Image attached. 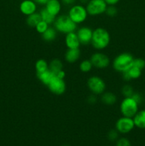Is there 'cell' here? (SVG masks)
<instances>
[{
    "label": "cell",
    "instance_id": "1",
    "mask_svg": "<svg viewBox=\"0 0 145 146\" xmlns=\"http://www.w3.org/2000/svg\"><path fill=\"white\" fill-rule=\"evenodd\" d=\"M110 42V35L105 29L99 27L92 32L91 44L97 50H102L108 46Z\"/></svg>",
    "mask_w": 145,
    "mask_h": 146
},
{
    "label": "cell",
    "instance_id": "2",
    "mask_svg": "<svg viewBox=\"0 0 145 146\" xmlns=\"http://www.w3.org/2000/svg\"><path fill=\"white\" fill-rule=\"evenodd\" d=\"M53 25L57 31L64 34L75 31L77 29V24L71 20L69 16L65 14L56 17Z\"/></svg>",
    "mask_w": 145,
    "mask_h": 146
},
{
    "label": "cell",
    "instance_id": "3",
    "mask_svg": "<svg viewBox=\"0 0 145 146\" xmlns=\"http://www.w3.org/2000/svg\"><path fill=\"white\" fill-rule=\"evenodd\" d=\"M134 58L129 53H122L113 61V68L118 72L123 73L132 66Z\"/></svg>",
    "mask_w": 145,
    "mask_h": 146
},
{
    "label": "cell",
    "instance_id": "4",
    "mask_svg": "<svg viewBox=\"0 0 145 146\" xmlns=\"http://www.w3.org/2000/svg\"><path fill=\"white\" fill-rule=\"evenodd\" d=\"M139 104L132 98L126 97L120 104V112L123 116L134 118L138 112Z\"/></svg>",
    "mask_w": 145,
    "mask_h": 146
},
{
    "label": "cell",
    "instance_id": "5",
    "mask_svg": "<svg viewBox=\"0 0 145 146\" xmlns=\"http://www.w3.org/2000/svg\"><path fill=\"white\" fill-rule=\"evenodd\" d=\"M68 15L71 20L78 25L86 20L88 14L86 8L84 7V6L82 4H76L70 9Z\"/></svg>",
    "mask_w": 145,
    "mask_h": 146
},
{
    "label": "cell",
    "instance_id": "6",
    "mask_svg": "<svg viewBox=\"0 0 145 146\" xmlns=\"http://www.w3.org/2000/svg\"><path fill=\"white\" fill-rule=\"evenodd\" d=\"M87 86L90 91L95 95H100L105 92L106 84L102 78L97 76L90 77L87 82Z\"/></svg>",
    "mask_w": 145,
    "mask_h": 146
},
{
    "label": "cell",
    "instance_id": "7",
    "mask_svg": "<svg viewBox=\"0 0 145 146\" xmlns=\"http://www.w3.org/2000/svg\"><path fill=\"white\" fill-rule=\"evenodd\" d=\"M107 7L105 0H90L85 8L89 15L98 16L105 13Z\"/></svg>",
    "mask_w": 145,
    "mask_h": 146
},
{
    "label": "cell",
    "instance_id": "8",
    "mask_svg": "<svg viewBox=\"0 0 145 146\" xmlns=\"http://www.w3.org/2000/svg\"><path fill=\"white\" fill-rule=\"evenodd\" d=\"M90 61L92 66L98 69L106 68L109 65V58L106 54L101 52L94 53L90 57Z\"/></svg>",
    "mask_w": 145,
    "mask_h": 146
},
{
    "label": "cell",
    "instance_id": "9",
    "mask_svg": "<svg viewBox=\"0 0 145 146\" xmlns=\"http://www.w3.org/2000/svg\"><path fill=\"white\" fill-rule=\"evenodd\" d=\"M135 125L134 123L133 118L122 116L117 121L115 124L116 130L121 133H129L134 128Z\"/></svg>",
    "mask_w": 145,
    "mask_h": 146
},
{
    "label": "cell",
    "instance_id": "10",
    "mask_svg": "<svg viewBox=\"0 0 145 146\" xmlns=\"http://www.w3.org/2000/svg\"><path fill=\"white\" fill-rule=\"evenodd\" d=\"M48 88L53 94L55 95H62L65 92L66 84L64 79L54 76L48 85Z\"/></svg>",
    "mask_w": 145,
    "mask_h": 146
},
{
    "label": "cell",
    "instance_id": "11",
    "mask_svg": "<svg viewBox=\"0 0 145 146\" xmlns=\"http://www.w3.org/2000/svg\"><path fill=\"white\" fill-rule=\"evenodd\" d=\"M92 31L90 27H82L78 29L76 34L78 35V39H79L80 44L82 45H88L90 43H91L92 36Z\"/></svg>",
    "mask_w": 145,
    "mask_h": 146
},
{
    "label": "cell",
    "instance_id": "12",
    "mask_svg": "<svg viewBox=\"0 0 145 146\" xmlns=\"http://www.w3.org/2000/svg\"><path fill=\"white\" fill-rule=\"evenodd\" d=\"M36 4L34 0H24L20 4V11L24 15L28 16L32 14L36 11Z\"/></svg>",
    "mask_w": 145,
    "mask_h": 146
},
{
    "label": "cell",
    "instance_id": "13",
    "mask_svg": "<svg viewBox=\"0 0 145 146\" xmlns=\"http://www.w3.org/2000/svg\"><path fill=\"white\" fill-rule=\"evenodd\" d=\"M65 43L68 48H77L80 46L78 35L75 31L65 34Z\"/></svg>",
    "mask_w": 145,
    "mask_h": 146
},
{
    "label": "cell",
    "instance_id": "14",
    "mask_svg": "<svg viewBox=\"0 0 145 146\" xmlns=\"http://www.w3.org/2000/svg\"><path fill=\"white\" fill-rule=\"evenodd\" d=\"M122 74L124 80L129 81L131 80L139 78L142 75V70L132 66L131 68H129L127 71H124Z\"/></svg>",
    "mask_w": 145,
    "mask_h": 146
},
{
    "label": "cell",
    "instance_id": "15",
    "mask_svg": "<svg viewBox=\"0 0 145 146\" xmlns=\"http://www.w3.org/2000/svg\"><path fill=\"white\" fill-rule=\"evenodd\" d=\"M80 57V50L79 48H68L65 54V60L69 64H74Z\"/></svg>",
    "mask_w": 145,
    "mask_h": 146
},
{
    "label": "cell",
    "instance_id": "16",
    "mask_svg": "<svg viewBox=\"0 0 145 146\" xmlns=\"http://www.w3.org/2000/svg\"><path fill=\"white\" fill-rule=\"evenodd\" d=\"M45 8L51 14L56 17L61 9V4L59 0H49L45 4Z\"/></svg>",
    "mask_w": 145,
    "mask_h": 146
},
{
    "label": "cell",
    "instance_id": "17",
    "mask_svg": "<svg viewBox=\"0 0 145 146\" xmlns=\"http://www.w3.org/2000/svg\"><path fill=\"white\" fill-rule=\"evenodd\" d=\"M36 76L37 78H38V79L43 84H44L45 86H48V85L49 84V83L51 82V80L53 79V78L55 76V75H54L53 73L48 68V70L44 71V72L37 73Z\"/></svg>",
    "mask_w": 145,
    "mask_h": 146
},
{
    "label": "cell",
    "instance_id": "18",
    "mask_svg": "<svg viewBox=\"0 0 145 146\" xmlns=\"http://www.w3.org/2000/svg\"><path fill=\"white\" fill-rule=\"evenodd\" d=\"M57 32L58 31L55 30V28L48 27V28L43 34H41V36L45 41L51 42L56 38Z\"/></svg>",
    "mask_w": 145,
    "mask_h": 146
},
{
    "label": "cell",
    "instance_id": "19",
    "mask_svg": "<svg viewBox=\"0 0 145 146\" xmlns=\"http://www.w3.org/2000/svg\"><path fill=\"white\" fill-rule=\"evenodd\" d=\"M135 126L139 128H145V110L138 111L133 118Z\"/></svg>",
    "mask_w": 145,
    "mask_h": 146
},
{
    "label": "cell",
    "instance_id": "20",
    "mask_svg": "<svg viewBox=\"0 0 145 146\" xmlns=\"http://www.w3.org/2000/svg\"><path fill=\"white\" fill-rule=\"evenodd\" d=\"M39 14L40 15H41V20L45 21V22H46L48 25L51 24H53L54 21H55V18H56L55 16L53 15V14H51L49 11H48V10H47L45 7L43 8L40 11Z\"/></svg>",
    "mask_w": 145,
    "mask_h": 146
},
{
    "label": "cell",
    "instance_id": "21",
    "mask_svg": "<svg viewBox=\"0 0 145 146\" xmlns=\"http://www.w3.org/2000/svg\"><path fill=\"white\" fill-rule=\"evenodd\" d=\"M101 101L106 105H113L117 102V96L113 93H103L101 96Z\"/></svg>",
    "mask_w": 145,
    "mask_h": 146
},
{
    "label": "cell",
    "instance_id": "22",
    "mask_svg": "<svg viewBox=\"0 0 145 146\" xmlns=\"http://www.w3.org/2000/svg\"><path fill=\"white\" fill-rule=\"evenodd\" d=\"M48 68L53 73L54 75H55L58 72L63 70V65L61 60L55 58L52 60L48 64Z\"/></svg>",
    "mask_w": 145,
    "mask_h": 146
},
{
    "label": "cell",
    "instance_id": "23",
    "mask_svg": "<svg viewBox=\"0 0 145 146\" xmlns=\"http://www.w3.org/2000/svg\"><path fill=\"white\" fill-rule=\"evenodd\" d=\"M41 21V17L39 13H34L32 14L27 16L26 24L28 27L35 28L36 26Z\"/></svg>",
    "mask_w": 145,
    "mask_h": 146
},
{
    "label": "cell",
    "instance_id": "24",
    "mask_svg": "<svg viewBox=\"0 0 145 146\" xmlns=\"http://www.w3.org/2000/svg\"><path fill=\"white\" fill-rule=\"evenodd\" d=\"M36 71L37 73H41L48 69V64L44 59H38L35 64Z\"/></svg>",
    "mask_w": 145,
    "mask_h": 146
},
{
    "label": "cell",
    "instance_id": "25",
    "mask_svg": "<svg viewBox=\"0 0 145 146\" xmlns=\"http://www.w3.org/2000/svg\"><path fill=\"white\" fill-rule=\"evenodd\" d=\"M92 64L90 59H85L80 64V70L83 73H88L92 68Z\"/></svg>",
    "mask_w": 145,
    "mask_h": 146
},
{
    "label": "cell",
    "instance_id": "26",
    "mask_svg": "<svg viewBox=\"0 0 145 146\" xmlns=\"http://www.w3.org/2000/svg\"><path fill=\"white\" fill-rule=\"evenodd\" d=\"M134 93V90L131 86L125 85L122 87V94L125 96V98H126V97H132Z\"/></svg>",
    "mask_w": 145,
    "mask_h": 146
},
{
    "label": "cell",
    "instance_id": "27",
    "mask_svg": "<svg viewBox=\"0 0 145 146\" xmlns=\"http://www.w3.org/2000/svg\"><path fill=\"white\" fill-rule=\"evenodd\" d=\"M48 28V24H47L46 22H45V21H42V20H41V21H40V22L38 23L35 27L37 32L40 33L41 34H43V33H44Z\"/></svg>",
    "mask_w": 145,
    "mask_h": 146
},
{
    "label": "cell",
    "instance_id": "28",
    "mask_svg": "<svg viewBox=\"0 0 145 146\" xmlns=\"http://www.w3.org/2000/svg\"><path fill=\"white\" fill-rule=\"evenodd\" d=\"M105 14L109 17H114L117 14L118 10L115 6H109L107 7L106 11H105Z\"/></svg>",
    "mask_w": 145,
    "mask_h": 146
},
{
    "label": "cell",
    "instance_id": "29",
    "mask_svg": "<svg viewBox=\"0 0 145 146\" xmlns=\"http://www.w3.org/2000/svg\"><path fill=\"white\" fill-rule=\"evenodd\" d=\"M134 66L136 67V68H139L142 71V70L145 67V61L142 58H134V62H133V65Z\"/></svg>",
    "mask_w": 145,
    "mask_h": 146
},
{
    "label": "cell",
    "instance_id": "30",
    "mask_svg": "<svg viewBox=\"0 0 145 146\" xmlns=\"http://www.w3.org/2000/svg\"><path fill=\"white\" fill-rule=\"evenodd\" d=\"M108 139L109 141H115L117 138L118 137V131H117L116 129L115 130H111L109 133H108Z\"/></svg>",
    "mask_w": 145,
    "mask_h": 146
},
{
    "label": "cell",
    "instance_id": "31",
    "mask_svg": "<svg viewBox=\"0 0 145 146\" xmlns=\"http://www.w3.org/2000/svg\"><path fill=\"white\" fill-rule=\"evenodd\" d=\"M116 146H131V143L129 140L127 139V138H120L117 142Z\"/></svg>",
    "mask_w": 145,
    "mask_h": 146
},
{
    "label": "cell",
    "instance_id": "32",
    "mask_svg": "<svg viewBox=\"0 0 145 146\" xmlns=\"http://www.w3.org/2000/svg\"><path fill=\"white\" fill-rule=\"evenodd\" d=\"M132 98H133V99L134 100V101H136L139 105L142 102V96H141L139 94H138V93H134L133 95L132 96Z\"/></svg>",
    "mask_w": 145,
    "mask_h": 146
},
{
    "label": "cell",
    "instance_id": "33",
    "mask_svg": "<svg viewBox=\"0 0 145 146\" xmlns=\"http://www.w3.org/2000/svg\"><path fill=\"white\" fill-rule=\"evenodd\" d=\"M76 1V0H61L62 4H63L65 6H71L74 4Z\"/></svg>",
    "mask_w": 145,
    "mask_h": 146
},
{
    "label": "cell",
    "instance_id": "34",
    "mask_svg": "<svg viewBox=\"0 0 145 146\" xmlns=\"http://www.w3.org/2000/svg\"><path fill=\"white\" fill-rule=\"evenodd\" d=\"M88 102L90 104H95L97 101V98L95 96V94H92V95H90L89 97H88Z\"/></svg>",
    "mask_w": 145,
    "mask_h": 146
},
{
    "label": "cell",
    "instance_id": "35",
    "mask_svg": "<svg viewBox=\"0 0 145 146\" xmlns=\"http://www.w3.org/2000/svg\"><path fill=\"white\" fill-rule=\"evenodd\" d=\"M106 4L109 6H115V4H117L119 0H105Z\"/></svg>",
    "mask_w": 145,
    "mask_h": 146
},
{
    "label": "cell",
    "instance_id": "36",
    "mask_svg": "<svg viewBox=\"0 0 145 146\" xmlns=\"http://www.w3.org/2000/svg\"><path fill=\"white\" fill-rule=\"evenodd\" d=\"M55 76L58 77V78H62V79H64V78L65 77V71H64L63 70L59 71V72H58L56 74H55Z\"/></svg>",
    "mask_w": 145,
    "mask_h": 146
},
{
    "label": "cell",
    "instance_id": "37",
    "mask_svg": "<svg viewBox=\"0 0 145 146\" xmlns=\"http://www.w3.org/2000/svg\"><path fill=\"white\" fill-rule=\"evenodd\" d=\"M36 4H40V5H45L49 0H34Z\"/></svg>",
    "mask_w": 145,
    "mask_h": 146
},
{
    "label": "cell",
    "instance_id": "38",
    "mask_svg": "<svg viewBox=\"0 0 145 146\" xmlns=\"http://www.w3.org/2000/svg\"><path fill=\"white\" fill-rule=\"evenodd\" d=\"M90 0H80V1L81 4H88V1H89Z\"/></svg>",
    "mask_w": 145,
    "mask_h": 146
},
{
    "label": "cell",
    "instance_id": "39",
    "mask_svg": "<svg viewBox=\"0 0 145 146\" xmlns=\"http://www.w3.org/2000/svg\"><path fill=\"white\" fill-rule=\"evenodd\" d=\"M63 146H68V145H63Z\"/></svg>",
    "mask_w": 145,
    "mask_h": 146
}]
</instances>
